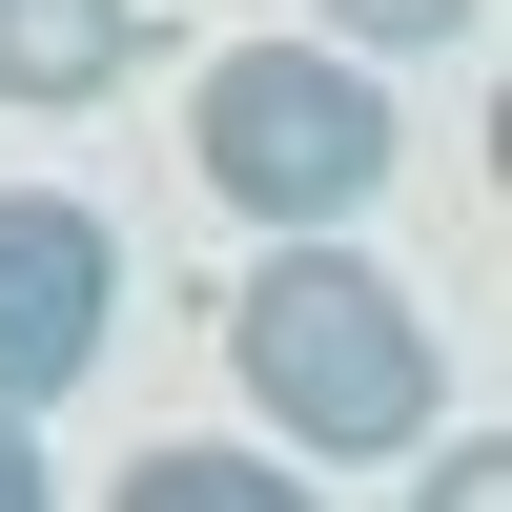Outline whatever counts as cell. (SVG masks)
<instances>
[{"mask_svg":"<svg viewBox=\"0 0 512 512\" xmlns=\"http://www.w3.org/2000/svg\"><path fill=\"white\" fill-rule=\"evenodd\" d=\"M123 512H308L287 451H123Z\"/></svg>","mask_w":512,"mask_h":512,"instance_id":"cell-5","label":"cell"},{"mask_svg":"<svg viewBox=\"0 0 512 512\" xmlns=\"http://www.w3.org/2000/svg\"><path fill=\"white\" fill-rule=\"evenodd\" d=\"M328 41H390V62H451V41H492V0H308Z\"/></svg>","mask_w":512,"mask_h":512,"instance_id":"cell-6","label":"cell"},{"mask_svg":"<svg viewBox=\"0 0 512 512\" xmlns=\"http://www.w3.org/2000/svg\"><path fill=\"white\" fill-rule=\"evenodd\" d=\"M123 62H144V0H0V103L21 123L123 103Z\"/></svg>","mask_w":512,"mask_h":512,"instance_id":"cell-4","label":"cell"},{"mask_svg":"<svg viewBox=\"0 0 512 512\" xmlns=\"http://www.w3.org/2000/svg\"><path fill=\"white\" fill-rule=\"evenodd\" d=\"M185 144H205V185H226L246 226H349V205H390L410 123H390V82H369L349 41H226Z\"/></svg>","mask_w":512,"mask_h":512,"instance_id":"cell-2","label":"cell"},{"mask_svg":"<svg viewBox=\"0 0 512 512\" xmlns=\"http://www.w3.org/2000/svg\"><path fill=\"white\" fill-rule=\"evenodd\" d=\"M410 492H431V512H492V492H512V451H492V431H451V410H431V431H410Z\"/></svg>","mask_w":512,"mask_h":512,"instance_id":"cell-7","label":"cell"},{"mask_svg":"<svg viewBox=\"0 0 512 512\" xmlns=\"http://www.w3.org/2000/svg\"><path fill=\"white\" fill-rule=\"evenodd\" d=\"M62 472H41V410H0V512H41Z\"/></svg>","mask_w":512,"mask_h":512,"instance_id":"cell-8","label":"cell"},{"mask_svg":"<svg viewBox=\"0 0 512 512\" xmlns=\"http://www.w3.org/2000/svg\"><path fill=\"white\" fill-rule=\"evenodd\" d=\"M226 369H246V410L287 431V472H328V451H410V431L451 410L431 308H410L349 226H267V267L226 287Z\"/></svg>","mask_w":512,"mask_h":512,"instance_id":"cell-1","label":"cell"},{"mask_svg":"<svg viewBox=\"0 0 512 512\" xmlns=\"http://www.w3.org/2000/svg\"><path fill=\"white\" fill-rule=\"evenodd\" d=\"M123 349V226L62 185H0V410H62Z\"/></svg>","mask_w":512,"mask_h":512,"instance_id":"cell-3","label":"cell"}]
</instances>
